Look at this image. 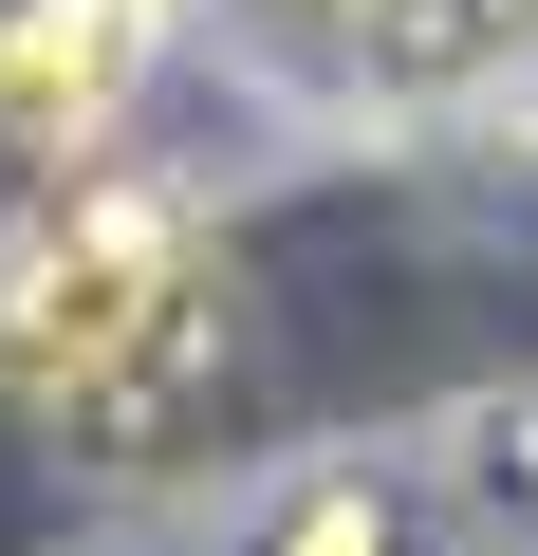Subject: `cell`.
I'll return each mask as SVG.
<instances>
[{
	"mask_svg": "<svg viewBox=\"0 0 538 556\" xmlns=\"http://www.w3.org/2000/svg\"><path fill=\"white\" fill-rule=\"evenodd\" d=\"M260 556H390V501H372V482H316V501L260 519Z\"/></svg>",
	"mask_w": 538,
	"mask_h": 556,
	"instance_id": "obj_3",
	"label": "cell"
},
{
	"mask_svg": "<svg viewBox=\"0 0 538 556\" xmlns=\"http://www.w3.org/2000/svg\"><path fill=\"white\" fill-rule=\"evenodd\" d=\"M149 38H167V0H0V130L20 149H93L149 93Z\"/></svg>",
	"mask_w": 538,
	"mask_h": 556,
	"instance_id": "obj_2",
	"label": "cell"
},
{
	"mask_svg": "<svg viewBox=\"0 0 538 556\" xmlns=\"http://www.w3.org/2000/svg\"><path fill=\"white\" fill-rule=\"evenodd\" d=\"M204 353V241L167 186H75L20 260H0V371L38 408H167Z\"/></svg>",
	"mask_w": 538,
	"mask_h": 556,
	"instance_id": "obj_1",
	"label": "cell"
}]
</instances>
